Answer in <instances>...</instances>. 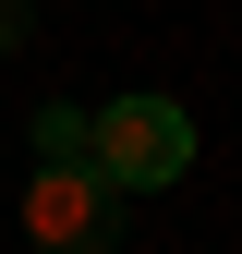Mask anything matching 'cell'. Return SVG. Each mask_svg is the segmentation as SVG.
<instances>
[{
  "mask_svg": "<svg viewBox=\"0 0 242 254\" xmlns=\"http://www.w3.org/2000/svg\"><path fill=\"white\" fill-rule=\"evenodd\" d=\"M85 170L109 194H170L194 170V121L170 97H109V109H85Z\"/></svg>",
  "mask_w": 242,
  "mask_h": 254,
  "instance_id": "obj_1",
  "label": "cell"
},
{
  "mask_svg": "<svg viewBox=\"0 0 242 254\" xmlns=\"http://www.w3.org/2000/svg\"><path fill=\"white\" fill-rule=\"evenodd\" d=\"M24 24H37V0H0V49H24Z\"/></svg>",
  "mask_w": 242,
  "mask_h": 254,
  "instance_id": "obj_4",
  "label": "cell"
},
{
  "mask_svg": "<svg viewBox=\"0 0 242 254\" xmlns=\"http://www.w3.org/2000/svg\"><path fill=\"white\" fill-rule=\"evenodd\" d=\"M60 157H85V109H37V170H60Z\"/></svg>",
  "mask_w": 242,
  "mask_h": 254,
  "instance_id": "obj_3",
  "label": "cell"
},
{
  "mask_svg": "<svg viewBox=\"0 0 242 254\" xmlns=\"http://www.w3.org/2000/svg\"><path fill=\"white\" fill-rule=\"evenodd\" d=\"M24 242L37 254H109L121 242V194L85 170V157H60V170L24 182Z\"/></svg>",
  "mask_w": 242,
  "mask_h": 254,
  "instance_id": "obj_2",
  "label": "cell"
}]
</instances>
